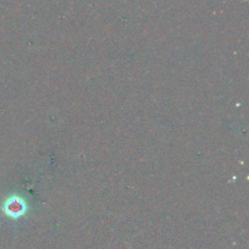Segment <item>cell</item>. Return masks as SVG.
Wrapping results in <instances>:
<instances>
[{"instance_id": "1", "label": "cell", "mask_w": 249, "mask_h": 249, "mask_svg": "<svg viewBox=\"0 0 249 249\" xmlns=\"http://www.w3.org/2000/svg\"><path fill=\"white\" fill-rule=\"evenodd\" d=\"M2 211L7 217L18 219L25 213L26 204L20 196H11L3 202Z\"/></svg>"}]
</instances>
